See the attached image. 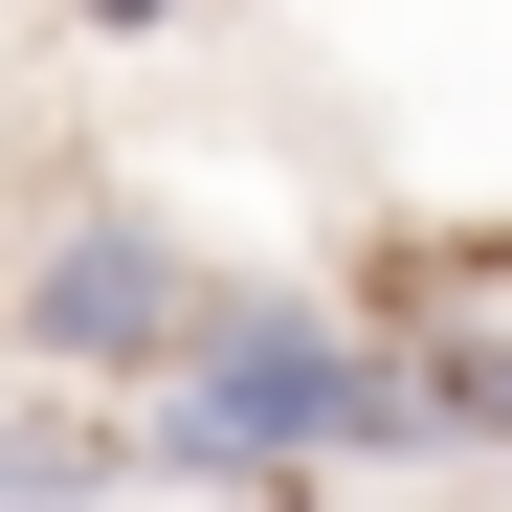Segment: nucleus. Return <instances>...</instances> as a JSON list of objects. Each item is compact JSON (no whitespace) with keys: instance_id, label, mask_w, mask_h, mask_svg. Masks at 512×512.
Here are the masks:
<instances>
[{"instance_id":"2","label":"nucleus","mask_w":512,"mask_h":512,"mask_svg":"<svg viewBox=\"0 0 512 512\" xmlns=\"http://www.w3.org/2000/svg\"><path fill=\"white\" fill-rule=\"evenodd\" d=\"M179 312H201V245L156 201H45L23 245H0V357H23L45 401H134L156 357H179Z\"/></svg>"},{"instance_id":"3","label":"nucleus","mask_w":512,"mask_h":512,"mask_svg":"<svg viewBox=\"0 0 512 512\" xmlns=\"http://www.w3.org/2000/svg\"><path fill=\"white\" fill-rule=\"evenodd\" d=\"M112 490H134V446H112V401H45V379L0 401V512H112Z\"/></svg>"},{"instance_id":"4","label":"nucleus","mask_w":512,"mask_h":512,"mask_svg":"<svg viewBox=\"0 0 512 512\" xmlns=\"http://www.w3.org/2000/svg\"><path fill=\"white\" fill-rule=\"evenodd\" d=\"M67 23H90V45H156V23H179V0H67Z\"/></svg>"},{"instance_id":"1","label":"nucleus","mask_w":512,"mask_h":512,"mask_svg":"<svg viewBox=\"0 0 512 512\" xmlns=\"http://www.w3.org/2000/svg\"><path fill=\"white\" fill-rule=\"evenodd\" d=\"M112 446H134V468H179V490H245V512H312L334 468H401V401H379V334L334 312V290L201 268L179 357L112 401Z\"/></svg>"}]
</instances>
